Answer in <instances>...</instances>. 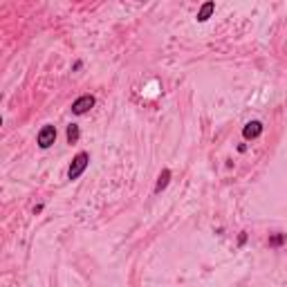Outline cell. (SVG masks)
<instances>
[{
	"label": "cell",
	"instance_id": "cell-5",
	"mask_svg": "<svg viewBox=\"0 0 287 287\" xmlns=\"http://www.w3.org/2000/svg\"><path fill=\"white\" fill-rule=\"evenodd\" d=\"M213 12H216V3L209 0V3H204L200 7V12H197V23H207V20L213 16Z\"/></svg>",
	"mask_w": 287,
	"mask_h": 287
},
{
	"label": "cell",
	"instance_id": "cell-1",
	"mask_svg": "<svg viewBox=\"0 0 287 287\" xmlns=\"http://www.w3.org/2000/svg\"><path fill=\"white\" fill-rule=\"evenodd\" d=\"M88 164H90V155L86 153V150H81V153L74 155V159H72L70 169H67V180H79V177L83 175V171L88 169Z\"/></svg>",
	"mask_w": 287,
	"mask_h": 287
},
{
	"label": "cell",
	"instance_id": "cell-2",
	"mask_svg": "<svg viewBox=\"0 0 287 287\" xmlns=\"http://www.w3.org/2000/svg\"><path fill=\"white\" fill-rule=\"evenodd\" d=\"M54 142H56V126L45 124V126L38 130V135H36V144H38L43 150H48L50 146H54Z\"/></svg>",
	"mask_w": 287,
	"mask_h": 287
},
{
	"label": "cell",
	"instance_id": "cell-3",
	"mask_svg": "<svg viewBox=\"0 0 287 287\" xmlns=\"http://www.w3.org/2000/svg\"><path fill=\"white\" fill-rule=\"evenodd\" d=\"M95 103H97V99L92 95H81L79 99H74V103H72V112L81 117V114L90 112L92 108H95Z\"/></svg>",
	"mask_w": 287,
	"mask_h": 287
},
{
	"label": "cell",
	"instance_id": "cell-6",
	"mask_svg": "<svg viewBox=\"0 0 287 287\" xmlns=\"http://www.w3.org/2000/svg\"><path fill=\"white\" fill-rule=\"evenodd\" d=\"M169 182H171V171L169 169H164L159 173V177H157V184H155V193H161L169 186Z\"/></svg>",
	"mask_w": 287,
	"mask_h": 287
},
{
	"label": "cell",
	"instance_id": "cell-7",
	"mask_svg": "<svg viewBox=\"0 0 287 287\" xmlns=\"http://www.w3.org/2000/svg\"><path fill=\"white\" fill-rule=\"evenodd\" d=\"M65 137H67V144H76V142H79V137H81L79 126H76V124H70V126H67Z\"/></svg>",
	"mask_w": 287,
	"mask_h": 287
},
{
	"label": "cell",
	"instance_id": "cell-8",
	"mask_svg": "<svg viewBox=\"0 0 287 287\" xmlns=\"http://www.w3.org/2000/svg\"><path fill=\"white\" fill-rule=\"evenodd\" d=\"M283 242H285V236H283V233H276V236L269 238V244H271V247H280Z\"/></svg>",
	"mask_w": 287,
	"mask_h": 287
},
{
	"label": "cell",
	"instance_id": "cell-4",
	"mask_svg": "<svg viewBox=\"0 0 287 287\" xmlns=\"http://www.w3.org/2000/svg\"><path fill=\"white\" fill-rule=\"evenodd\" d=\"M260 135H263V121H249V124H244V128H242V137L247 139H258Z\"/></svg>",
	"mask_w": 287,
	"mask_h": 287
},
{
	"label": "cell",
	"instance_id": "cell-9",
	"mask_svg": "<svg viewBox=\"0 0 287 287\" xmlns=\"http://www.w3.org/2000/svg\"><path fill=\"white\" fill-rule=\"evenodd\" d=\"M247 242V233H240V238H238V244H244Z\"/></svg>",
	"mask_w": 287,
	"mask_h": 287
}]
</instances>
